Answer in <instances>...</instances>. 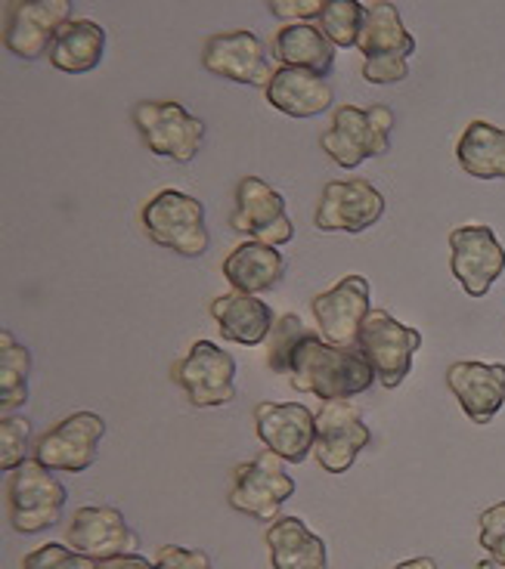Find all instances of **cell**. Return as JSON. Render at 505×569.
<instances>
[{
	"label": "cell",
	"instance_id": "obj_1",
	"mask_svg": "<svg viewBox=\"0 0 505 569\" xmlns=\"http://www.w3.org/2000/svg\"><path fill=\"white\" fill-rule=\"evenodd\" d=\"M289 381L298 393H314L323 402H338L366 393L376 381V371L360 353V347H335L314 331L291 356Z\"/></svg>",
	"mask_w": 505,
	"mask_h": 569
},
{
	"label": "cell",
	"instance_id": "obj_2",
	"mask_svg": "<svg viewBox=\"0 0 505 569\" xmlns=\"http://www.w3.org/2000/svg\"><path fill=\"white\" fill-rule=\"evenodd\" d=\"M357 50L363 53V78L369 84H400L409 74L416 38L400 22V10L388 0L366 3V26Z\"/></svg>",
	"mask_w": 505,
	"mask_h": 569
},
{
	"label": "cell",
	"instance_id": "obj_3",
	"mask_svg": "<svg viewBox=\"0 0 505 569\" xmlns=\"http://www.w3.org/2000/svg\"><path fill=\"white\" fill-rule=\"evenodd\" d=\"M390 128H394V112L388 106H373V109L338 106L333 114V128L319 137V146L345 171H354L366 158L388 156Z\"/></svg>",
	"mask_w": 505,
	"mask_h": 569
},
{
	"label": "cell",
	"instance_id": "obj_4",
	"mask_svg": "<svg viewBox=\"0 0 505 569\" xmlns=\"http://www.w3.org/2000/svg\"><path fill=\"white\" fill-rule=\"evenodd\" d=\"M69 492L59 483V477L41 461H22L19 468L10 470L7 483V505H10V523L22 536H34L41 529L57 527L66 511Z\"/></svg>",
	"mask_w": 505,
	"mask_h": 569
},
{
	"label": "cell",
	"instance_id": "obj_5",
	"mask_svg": "<svg viewBox=\"0 0 505 569\" xmlns=\"http://www.w3.org/2000/svg\"><path fill=\"white\" fill-rule=\"evenodd\" d=\"M146 236L161 248H171L180 257H202L211 244L205 227L202 201L180 189H161L143 204Z\"/></svg>",
	"mask_w": 505,
	"mask_h": 569
},
{
	"label": "cell",
	"instance_id": "obj_6",
	"mask_svg": "<svg viewBox=\"0 0 505 569\" xmlns=\"http://www.w3.org/2000/svg\"><path fill=\"white\" fill-rule=\"evenodd\" d=\"M133 124L152 156L187 164L205 142V121L177 100H143L133 106Z\"/></svg>",
	"mask_w": 505,
	"mask_h": 569
},
{
	"label": "cell",
	"instance_id": "obj_7",
	"mask_svg": "<svg viewBox=\"0 0 505 569\" xmlns=\"http://www.w3.org/2000/svg\"><path fill=\"white\" fill-rule=\"evenodd\" d=\"M291 496H295V480L286 470V461L267 449L251 461L232 468V486L227 496L232 511L248 513L260 523H274Z\"/></svg>",
	"mask_w": 505,
	"mask_h": 569
},
{
	"label": "cell",
	"instance_id": "obj_8",
	"mask_svg": "<svg viewBox=\"0 0 505 569\" xmlns=\"http://www.w3.org/2000/svg\"><path fill=\"white\" fill-rule=\"evenodd\" d=\"M422 335L404 326L388 310H373L360 328V353L369 359L382 387H400L413 371V356L419 353Z\"/></svg>",
	"mask_w": 505,
	"mask_h": 569
},
{
	"label": "cell",
	"instance_id": "obj_9",
	"mask_svg": "<svg viewBox=\"0 0 505 569\" xmlns=\"http://www.w3.org/2000/svg\"><path fill=\"white\" fill-rule=\"evenodd\" d=\"M174 381L196 409L230 406L236 399V359L215 341H196L174 366Z\"/></svg>",
	"mask_w": 505,
	"mask_h": 569
},
{
	"label": "cell",
	"instance_id": "obj_10",
	"mask_svg": "<svg viewBox=\"0 0 505 569\" xmlns=\"http://www.w3.org/2000/svg\"><path fill=\"white\" fill-rule=\"evenodd\" d=\"M230 227L248 236V242H264L274 248L295 239V223H291L286 199L274 186L264 183L260 177H251V173L236 186V208H232Z\"/></svg>",
	"mask_w": 505,
	"mask_h": 569
},
{
	"label": "cell",
	"instance_id": "obj_11",
	"mask_svg": "<svg viewBox=\"0 0 505 569\" xmlns=\"http://www.w3.org/2000/svg\"><path fill=\"white\" fill-rule=\"evenodd\" d=\"M106 437V421L97 412H75L53 425L41 440L34 442L31 458L43 468L85 473L97 461L100 440Z\"/></svg>",
	"mask_w": 505,
	"mask_h": 569
},
{
	"label": "cell",
	"instance_id": "obj_12",
	"mask_svg": "<svg viewBox=\"0 0 505 569\" xmlns=\"http://www.w3.org/2000/svg\"><path fill=\"white\" fill-rule=\"evenodd\" d=\"M310 310L317 319V331L323 341L335 347H360V328L369 310V282L360 272H350L329 291L310 300Z\"/></svg>",
	"mask_w": 505,
	"mask_h": 569
},
{
	"label": "cell",
	"instance_id": "obj_13",
	"mask_svg": "<svg viewBox=\"0 0 505 569\" xmlns=\"http://www.w3.org/2000/svg\"><path fill=\"white\" fill-rule=\"evenodd\" d=\"M449 270L468 298H484L505 270V248L491 227L468 223L449 232Z\"/></svg>",
	"mask_w": 505,
	"mask_h": 569
},
{
	"label": "cell",
	"instance_id": "obj_14",
	"mask_svg": "<svg viewBox=\"0 0 505 569\" xmlns=\"http://www.w3.org/2000/svg\"><path fill=\"white\" fill-rule=\"evenodd\" d=\"M369 446V427L363 421L360 409L350 399L323 402L317 412V440L314 456L326 473H347L363 449Z\"/></svg>",
	"mask_w": 505,
	"mask_h": 569
},
{
	"label": "cell",
	"instance_id": "obj_15",
	"mask_svg": "<svg viewBox=\"0 0 505 569\" xmlns=\"http://www.w3.org/2000/svg\"><path fill=\"white\" fill-rule=\"evenodd\" d=\"M66 545L93 560L140 555V536L128 527L125 513L109 505H85L72 513L66 529Z\"/></svg>",
	"mask_w": 505,
	"mask_h": 569
},
{
	"label": "cell",
	"instance_id": "obj_16",
	"mask_svg": "<svg viewBox=\"0 0 505 569\" xmlns=\"http://www.w3.org/2000/svg\"><path fill=\"white\" fill-rule=\"evenodd\" d=\"M66 22H72V0H19L10 7L3 41L19 59L50 57Z\"/></svg>",
	"mask_w": 505,
	"mask_h": 569
},
{
	"label": "cell",
	"instance_id": "obj_17",
	"mask_svg": "<svg viewBox=\"0 0 505 569\" xmlns=\"http://www.w3.org/2000/svg\"><path fill=\"white\" fill-rule=\"evenodd\" d=\"M385 213V196L369 180H333L323 186L314 227L323 232H363L376 227Z\"/></svg>",
	"mask_w": 505,
	"mask_h": 569
},
{
	"label": "cell",
	"instance_id": "obj_18",
	"mask_svg": "<svg viewBox=\"0 0 505 569\" xmlns=\"http://www.w3.org/2000/svg\"><path fill=\"white\" fill-rule=\"evenodd\" d=\"M202 66L217 78H227L236 84L264 87L274 81L276 71L270 69L267 47L255 31H220L211 34L202 47Z\"/></svg>",
	"mask_w": 505,
	"mask_h": 569
},
{
	"label": "cell",
	"instance_id": "obj_19",
	"mask_svg": "<svg viewBox=\"0 0 505 569\" xmlns=\"http://www.w3.org/2000/svg\"><path fill=\"white\" fill-rule=\"evenodd\" d=\"M255 430L267 452L289 465H301L317 440V415L304 402H258Z\"/></svg>",
	"mask_w": 505,
	"mask_h": 569
},
{
	"label": "cell",
	"instance_id": "obj_20",
	"mask_svg": "<svg viewBox=\"0 0 505 569\" xmlns=\"http://www.w3.org/2000/svg\"><path fill=\"white\" fill-rule=\"evenodd\" d=\"M447 387L475 425H491L505 406L503 362H453L447 369Z\"/></svg>",
	"mask_w": 505,
	"mask_h": 569
},
{
	"label": "cell",
	"instance_id": "obj_21",
	"mask_svg": "<svg viewBox=\"0 0 505 569\" xmlns=\"http://www.w3.org/2000/svg\"><path fill=\"white\" fill-rule=\"evenodd\" d=\"M211 316L224 335V341L239 343V347H260L267 343L276 326V316L270 303H264L255 295H220L211 300Z\"/></svg>",
	"mask_w": 505,
	"mask_h": 569
},
{
	"label": "cell",
	"instance_id": "obj_22",
	"mask_svg": "<svg viewBox=\"0 0 505 569\" xmlns=\"http://www.w3.org/2000/svg\"><path fill=\"white\" fill-rule=\"evenodd\" d=\"M220 272L232 284V291L255 295L258 298V295L274 291L276 284L283 282V276H286V257L274 244L242 242L227 254Z\"/></svg>",
	"mask_w": 505,
	"mask_h": 569
},
{
	"label": "cell",
	"instance_id": "obj_23",
	"mask_svg": "<svg viewBox=\"0 0 505 569\" xmlns=\"http://www.w3.org/2000/svg\"><path fill=\"white\" fill-rule=\"evenodd\" d=\"M335 90L326 78L304 69H276L267 84V102L289 118H314L333 109Z\"/></svg>",
	"mask_w": 505,
	"mask_h": 569
},
{
	"label": "cell",
	"instance_id": "obj_24",
	"mask_svg": "<svg viewBox=\"0 0 505 569\" xmlns=\"http://www.w3.org/2000/svg\"><path fill=\"white\" fill-rule=\"evenodd\" d=\"M274 57L283 69H304L326 78L333 74L335 43L317 22H283L274 38Z\"/></svg>",
	"mask_w": 505,
	"mask_h": 569
},
{
	"label": "cell",
	"instance_id": "obj_25",
	"mask_svg": "<svg viewBox=\"0 0 505 569\" xmlns=\"http://www.w3.org/2000/svg\"><path fill=\"white\" fill-rule=\"evenodd\" d=\"M267 548L274 569H326V541L301 517H279L267 527Z\"/></svg>",
	"mask_w": 505,
	"mask_h": 569
},
{
	"label": "cell",
	"instance_id": "obj_26",
	"mask_svg": "<svg viewBox=\"0 0 505 569\" xmlns=\"http://www.w3.org/2000/svg\"><path fill=\"white\" fill-rule=\"evenodd\" d=\"M106 50V31L93 19H72L66 22L57 41L50 47V66L66 74H85L102 62Z\"/></svg>",
	"mask_w": 505,
	"mask_h": 569
},
{
	"label": "cell",
	"instance_id": "obj_27",
	"mask_svg": "<svg viewBox=\"0 0 505 569\" xmlns=\"http://www.w3.org/2000/svg\"><path fill=\"white\" fill-rule=\"evenodd\" d=\"M456 158L477 180H505V130L477 118L456 142Z\"/></svg>",
	"mask_w": 505,
	"mask_h": 569
},
{
	"label": "cell",
	"instance_id": "obj_28",
	"mask_svg": "<svg viewBox=\"0 0 505 569\" xmlns=\"http://www.w3.org/2000/svg\"><path fill=\"white\" fill-rule=\"evenodd\" d=\"M29 347H22L10 331H0V409L3 415H13V409H22L29 402Z\"/></svg>",
	"mask_w": 505,
	"mask_h": 569
},
{
	"label": "cell",
	"instance_id": "obj_29",
	"mask_svg": "<svg viewBox=\"0 0 505 569\" xmlns=\"http://www.w3.org/2000/svg\"><path fill=\"white\" fill-rule=\"evenodd\" d=\"M317 26L335 47H341V50L357 47L363 26H366V3H360V0H326Z\"/></svg>",
	"mask_w": 505,
	"mask_h": 569
},
{
	"label": "cell",
	"instance_id": "obj_30",
	"mask_svg": "<svg viewBox=\"0 0 505 569\" xmlns=\"http://www.w3.org/2000/svg\"><path fill=\"white\" fill-rule=\"evenodd\" d=\"M307 335H314V328L304 326L301 316H279L274 331H270V338L264 343V347H267V366H270V371H276V375H289L291 356H295L298 343H301Z\"/></svg>",
	"mask_w": 505,
	"mask_h": 569
},
{
	"label": "cell",
	"instance_id": "obj_31",
	"mask_svg": "<svg viewBox=\"0 0 505 569\" xmlns=\"http://www.w3.org/2000/svg\"><path fill=\"white\" fill-rule=\"evenodd\" d=\"M31 425L22 415H3L0 418V468L16 470L29 461Z\"/></svg>",
	"mask_w": 505,
	"mask_h": 569
},
{
	"label": "cell",
	"instance_id": "obj_32",
	"mask_svg": "<svg viewBox=\"0 0 505 569\" xmlns=\"http://www.w3.org/2000/svg\"><path fill=\"white\" fill-rule=\"evenodd\" d=\"M22 569H100V560L78 555L62 541H50L22 557Z\"/></svg>",
	"mask_w": 505,
	"mask_h": 569
},
{
	"label": "cell",
	"instance_id": "obj_33",
	"mask_svg": "<svg viewBox=\"0 0 505 569\" xmlns=\"http://www.w3.org/2000/svg\"><path fill=\"white\" fill-rule=\"evenodd\" d=\"M481 548L496 567L505 569V501L481 513Z\"/></svg>",
	"mask_w": 505,
	"mask_h": 569
},
{
	"label": "cell",
	"instance_id": "obj_34",
	"mask_svg": "<svg viewBox=\"0 0 505 569\" xmlns=\"http://www.w3.org/2000/svg\"><path fill=\"white\" fill-rule=\"evenodd\" d=\"M156 569H215V563L199 548L161 545L159 555H156Z\"/></svg>",
	"mask_w": 505,
	"mask_h": 569
},
{
	"label": "cell",
	"instance_id": "obj_35",
	"mask_svg": "<svg viewBox=\"0 0 505 569\" xmlns=\"http://www.w3.org/2000/svg\"><path fill=\"white\" fill-rule=\"evenodd\" d=\"M326 0H270L267 10L283 22H317Z\"/></svg>",
	"mask_w": 505,
	"mask_h": 569
},
{
	"label": "cell",
	"instance_id": "obj_36",
	"mask_svg": "<svg viewBox=\"0 0 505 569\" xmlns=\"http://www.w3.org/2000/svg\"><path fill=\"white\" fill-rule=\"evenodd\" d=\"M100 569H156V563L146 560L143 555H125L112 557V560H102Z\"/></svg>",
	"mask_w": 505,
	"mask_h": 569
},
{
	"label": "cell",
	"instance_id": "obj_37",
	"mask_svg": "<svg viewBox=\"0 0 505 569\" xmlns=\"http://www.w3.org/2000/svg\"><path fill=\"white\" fill-rule=\"evenodd\" d=\"M394 569H437V560H432V557H413V560L397 563Z\"/></svg>",
	"mask_w": 505,
	"mask_h": 569
}]
</instances>
